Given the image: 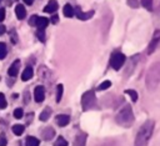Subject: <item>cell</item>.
<instances>
[{
  "label": "cell",
  "mask_w": 160,
  "mask_h": 146,
  "mask_svg": "<svg viewBox=\"0 0 160 146\" xmlns=\"http://www.w3.org/2000/svg\"><path fill=\"white\" fill-rule=\"evenodd\" d=\"M155 122L152 120H146L139 129L135 137V146H148L149 140L152 136Z\"/></svg>",
  "instance_id": "1"
},
{
  "label": "cell",
  "mask_w": 160,
  "mask_h": 146,
  "mask_svg": "<svg viewBox=\"0 0 160 146\" xmlns=\"http://www.w3.org/2000/svg\"><path fill=\"white\" fill-rule=\"evenodd\" d=\"M160 84V61L151 64L145 76V85L149 91H154Z\"/></svg>",
  "instance_id": "2"
},
{
  "label": "cell",
  "mask_w": 160,
  "mask_h": 146,
  "mask_svg": "<svg viewBox=\"0 0 160 146\" xmlns=\"http://www.w3.org/2000/svg\"><path fill=\"white\" fill-rule=\"evenodd\" d=\"M115 121L118 125L122 127H130L134 124V112L130 105H125L115 116Z\"/></svg>",
  "instance_id": "3"
},
{
  "label": "cell",
  "mask_w": 160,
  "mask_h": 146,
  "mask_svg": "<svg viewBox=\"0 0 160 146\" xmlns=\"http://www.w3.org/2000/svg\"><path fill=\"white\" fill-rule=\"evenodd\" d=\"M95 105H96V96H95V92H94L92 90L86 91V92L81 96V106H82V110H84V111H88V110L92 109Z\"/></svg>",
  "instance_id": "4"
},
{
  "label": "cell",
  "mask_w": 160,
  "mask_h": 146,
  "mask_svg": "<svg viewBox=\"0 0 160 146\" xmlns=\"http://www.w3.org/2000/svg\"><path fill=\"white\" fill-rule=\"evenodd\" d=\"M125 61H126L125 55L120 51H115V52H112V55L110 57V66L114 70H120L122 67V65L125 64Z\"/></svg>",
  "instance_id": "5"
},
{
  "label": "cell",
  "mask_w": 160,
  "mask_h": 146,
  "mask_svg": "<svg viewBox=\"0 0 160 146\" xmlns=\"http://www.w3.org/2000/svg\"><path fill=\"white\" fill-rule=\"evenodd\" d=\"M159 42H160V30H155L152 34V37L150 40V44L148 46V54H152L156 50Z\"/></svg>",
  "instance_id": "6"
},
{
  "label": "cell",
  "mask_w": 160,
  "mask_h": 146,
  "mask_svg": "<svg viewBox=\"0 0 160 146\" xmlns=\"http://www.w3.org/2000/svg\"><path fill=\"white\" fill-rule=\"evenodd\" d=\"M34 99L36 102H42L45 99V89L44 86H36L34 90Z\"/></svg>",
  "instance_id": "7"
},
{
  "label": "cell",
  "mask_w": 160,
  "mask_h": 146,
  "mask_svg": "<svg viewBox=\"0 0 160 146\" xmlns=\"http://www.w3.org/2000/svg\"><path fill=\"white\" fill-rule=\"evenodd\" d=\"M19 70H20V60H15V61L10 65V67H9V70H8V74H9V76L15 77V76L19 74Z\"/></svg>",
  "instance_id": "8"
},
{
  "label": "cell",
  "mask_w": 160,
  "mask_h": 146,
  "mask_svg": "<svg viewBox=\"0 0 160 146\" xmlns=\"http://www.w3.org/2000/svg\"><path fill=\"white\" fill-rule=\"evenodd\" d=\"M41 136H42V139L44 140H46V141H49V140H51L54 136H55V130L52 129V127H45L42 131H41Z\"/></svg>",
  "instance_id": "9"
},
{
  "label": "cell",
  "mask_w": 160,
  "mask_h": 146,
  "mask_svg": "<svg viewBox=\"0 0 160 146\" xmlns=\"http://www.w3.org/2000/svg\"><path fill=\"white\" fill-rule=\"evenodd\" d=\"M75 14H76L78 19H80V20H88V19H90V17L94 15V11L91 10V11L84 12V11H81L79 7H76V9H75Z\"/></svg>",
  "instance_id": "10"
},
{
  "label": "cell",
  "mask_w": 160,
  "mask_h": 146,
  "mask_svg": "<svg viewBox=\"0 0 160 146\" xmlns=\"http://www.w3.org/2000/svg\"><path fill=\"white\" fill-rule=\"evenodd\" d=\"M55 120H56V124L60 127H64L70 122V116H68V115H58Z\"/></svg>",
  "instance_id": "11"
},
{
  "label": "cell",
  "mask_w": 160,
  "mask_h": 146,
  "mask_svg": "<svg viewBox=\"0 0 160 146\" xmlns=\"http://www.w3.org/2000/svg\"><path fill=\"white\" fill-rule=\"evenodd\" d=\"M15 14H16V17L19 20H22L25 16H26V10H25V6L21 5V4H18L16 7H15Z\"/></svg>",
  "instance_id": "12"
},
{
  "label": "cell",
  "mask_w": 160,
  "mask_h": 146,
  "mask_svg": "<svg viewBox=\"0 0 160 146\" xmlns=\"http://www.w3.org/2000/svg\"><path fill=\"white\" fill-rule=\"evenodd\" d=\"M32 75H34L32 67L28 66V67H25V70H24L22 74H21V80H22V81H28V80H30V79L32 77Z\"/></svg>",
  "instance_id": "13"
},
{
  "label": "cell",
  "mask_w": 160,
  "mask_h": 146,
  "mask_svg": "<svg viewBox=\"0 0 160 146\" xmlns=\"http://www.w3.org/2000/svg\"><path fill=\"white\" fill-rule=\"evenodd\" d=\"M58 10V1L56 0H50L48 2V5L44 7L45 12H55Z\"/></svg>",
  "instance_id": "14"
},
{
  "label": "cell",
  "mask_w": 160,
  "mask_h": 146,
  "mask_svg": "<svg viewBox=\"0 0 160 146\" xmlns=\"http://www.w3.org/2000/svg\"><path fill=\"white\" fill-rule=\"evenodd\" d=\"M85 142H86V135L85 134H79L75 137L74 146H85Z\"/></svg>",
  "instance_id": "15"
},
{
  "label": "cell",
  "mask_w": 160,
  "mask_h": 146,
  "mask_svg": "<svg viewBox=\"0 0 160 146\" xmlns=\"http://www.w3.org/2000/svg\"><path fill=\"white\" fill-rule=\"evenodd\" d=\"M62 12H64V15H65L66 17H71V16H74L75 10H74V7H72L70 4H66V5H64V7H62Z\"/></svg>",
  "instance_id": "16"
},
{
  "label": "cell",
  "mask_w": 160,
  "mask_h": 146,
  "mask_svg": "<svg viewBox=\"0 0 160 146\" xmlns=\"http://www.w3.org/2000/svg\"><path fill=\"white\" fill-rule=\"evenodd\" d=\"M49 22H50L49 19H46V17H39L38 19V22H36V26L39 27V30H44L49 25Z\"/></svg>",
  "instance_id": "17"
},
{
  "label": "cell",
  "mask_w": 160,
  "mask_h": 146,
  "mask_svg": "<svg viewBox=\"0 0 160 146\" xmlns=\"http://www.w3.org/2000/svg\"><path fill=\"white\" fill-rule=\"evenodd\" d=\"M50 115H51V109H50V107H45V109L42 110V112L40 114L39 119H40L41 121H46V120H49Z\"/></svg>",
  "instance_id": "18"
},
{
  "label": "cell",
  "mask_w": 160,
  "mask_h": 146,
  "mask_svg": "<svg viewBox=\"0 0 160 146\" xmlns=\"http://www.w3.org/2000/svg\"><path fill=\"white\" fill-rule=\"evenodd\" d=\"M39 144H40L39 139H36L34 136H29L26 139V141H25V145L26 146H39Z\"/></svg>",
  "instance_id": "19"
},
{
  "label": "cell",
  "mask_w": 160,
  "mask_h": 146,
  "mask_svg": "<svg viewBox=\"0 0 160 146\" xmlns=\"http://www.w3.org/2000/svg\"><path fill=\"white\" fill-rule=\"evenodd\" d=\"M24 130H25V126H24V125L16 124V125L12 126V132H14L15 135H18V136H20V135L24 132Z\"/></svg>",
  "instance_id": "20"
},
{
  "label": "cell",
  "mask_w": 160,
  "mask_h": 146,
  "mask_svg": "<svg viewBox=\"0 0 160 146\" xmlns=\"http://www.w3.org/2000/svg\"><path fill=\"white\" fill-rule=\"evenodd\" d=\"M62 91H64L62 85H61V84L58 85V87H56V102H60V100H61V97H62Z\"/></svg>",
  "instance_id": "21"
},
{
  "label": "cell",
  "mask_w": 160,
  "mask_h": 146,
  "mask_svg": "<svg viewBox=\"0 0 160 146\" xmlns=\"http://www.w3.org/2000/svg\"><path fill=\"white\" fill-rule=\"evenodd\" d=\"M141 1V5L149 10V11H152V0H140Z\"/></svg>",
  "instance_id": "22"
},
{
  "label": "cell",
  "mask_w": 160,
  "mask_h": 146,
  "mask_svg": "<svg viewBox=\"0 0 160 146\" xmlns=\"http://www.w3.org/2000/svg\"><path fill=\"white\" fill-rule=\"evenodd\" d=\"M8 54V49H6V45L4 42H0V60L4 59Z\"/></svg>",
  "instance_id": "23"
},
{
  "label": "cell",
  "mask_w": 160,
  "mask_h": 146,
  "mask_svg": "<svg viewBox=\"0 0 160 146\" xmlns=\"http://www.w3.org/2000/svg\"><path fill=\"white\" fill-rule=\"evenodd\" d=\"M110 86H111V81L105 80V81H102V82L98 86V90H106V89H109Z\"/></svg>",
  "instance_id": "24"
},
{
  "label": "cell",
  "mask_w": 160,
  "mask_h": 146,
  "mask_svg": "<svg viewBox=\"0 0 160 146\" xmlns=\"http://www.w3.org/2000/svg\"><path fill=\"white\" fill-rule=\"evenodd\" d=\"M125 92H126L128 95H130V97H131L132 101H138V92H136L135 90L129 89V90H125Z\"/></svg>",
  "instance_id": "25"
},
{
  "label": "cell",
  "mask_w": 160,
  "mask_h": 146,
  "mask_svg": "<svg viewBox=\"0 0 160 146\" xmlns=\"http://www.w3.org/2000/svg\"><path fill=\"white\" fill-rule=\"evenodd\" d=\"M54 146H68V141L64 137H58V140L55 141Z\"/></svg>",
  "instance_id": "26"
},
{
  "label": "cell",
  "mask_w": 160,
  "mask_h": 146,
  "mask_svg": "<svg viewBox=\"0 0 160 146\" xmlns=\"http://www.w3.org/2000/svg\"><path fill=\"white\" fill-rule=\"evenodd\" d=\"M24 116V111H22V109H15L14 110V117L15 119H21Z\"/></svg>",
  "instance_id": "27"
},
{
  "label": "cell",
  "mask_w": 160,
  "mask_h": 146,
  "mask_svg": "<svg viewBox=\"0 0 160 146\" xmlns=\"http://www.w3.org/2000/svg\"><path fill=\"white\" fill-rule=\"evenodd\" d=\"M10 40H11L12 44H16L18 42V35H16V31L14 29L10 30Z\"/></svg>",
  "instance_id": "28"
},
{
  "label": "cell",
  "mask_w": 160,
  "mask_h": 146,
  "mask_svg": "<svg viewBox=\"0 0 160 146\" xmlns=\"http://www.w3.org/2000/svg\"><path fill=\"white\" fill-rule=\"evenodd\" d=\"M8 106V102H6V99L4 96V94L0 92V109H5Z\"/></svg>",
  "instance_id": "29"
},
{
  "label": "cell",
  "mask_w": 160,
  "mask_h": 146,
  "mask_svg": "<svg viewBox=\"0 0 160 146\" xmlns=\"http://www.w3.org/2000/svg\"><path fill=\"white\" fill-rule=\"evenodd\" d=\"M38 19H39V16H36V15H32V16L29 19V25H31V26H36Z\"/></svg>",
  "instance_id": "30"
},
{
  "label": "cell",
  "mask_w": 160,
  "mask_h": 146,
  "mask_svg": "<svg viewBox=\"0 0 160 146\" xmlns=\"http://www.w3.org/2000/svg\"><path fill=\"white\" fill-rule=\"evenodd\" d=\"M128 5L130 6V7H138L139 6V1L138 0H128Z\"/></svg>",
  "instance_id": "31"
},
{
  "label": "cell",
  "mask_w": 160,
  "mask_h": 146,
  "mask_svg": "<svg viewBox=\"0 0 160 146\" xmlns=\"http://www.w3.org/2000/svg\"><path fill=\"white\" fill-rule=\"evenodd\" d=\"M8 144V140H6V136L4 134L0 135V146H6Z\"/></svg>",
  "instance_id": "32"
},
{
  "label": "cell",
  "mask_w": 160,
  "mask_h": 146,
  "mask_svg": "<svg viewBox=\"0 0 160 146\" xmlns=\"http://www.w3.org/2000/svg\"><path fill=\"white\" fill-rule=\"evenodd\" d=\"M101 146H119V145H118V142H116V141H114V140H110V141H106V142H104Z\"/></svg>",
  "instance_id": "33"
},
{
  "label": "cell",
  "mask_w": 160,
  "mask_h": 146,
  "mask_svg": "<svg viewBox=\"0 0 160 146\" xmlns=\"http://www.w3.org/2000/svg\"><path fill=\"white\" fill-rule=\"evenodd\" d=\"M38 37L44 42L45 41V35H44V30H39L38 31Z\"/></svg>",
  "instance_id": "34"
},
{
  "label": "cell",
  "mask_w": 160,
  "mask_h": 146,
  "mask_svg": "<svg viewBox=\"0 0 160 146\" xmlns=\"http://www.w3.org/2000/svg\"><path fill=\"white\" fill-rule=\"evenodd\" d=\"M4 19H5V9L0 7V22H1Z\"/></svg>",
  "instance_id": "35"
},
{
  "label": "cell",
  "mask_w": 160,
  "mask_h": 146,
  "mask_svg": "<svg viewBox=\"0 0 160 146\" xmlns=\"http://www.w3.org/2000/svg\"><path fill=\"white\" fill-rule=\"evenodd\" d=\"M50 21H51L52 24H58V21H59L58 15H52V16H51V19H50Z\"/></svg>",
  "instance_id": "36"
},
{
  "label": "cell",
  "mask_w": 160,
  "mask_h": 146,
  "mask_svg": "<svg viewBox=\"0 0 160 146\" xmlns=\"http://www.w3.org/2000/svg\"><path fill=\"white\" fill-rule=\"evenodd\" d=\"M5 30H6V27H5L2 24H0V35H2V34L5 32Z\"/></svg>",
  "instance_id": "37"
},
{
  "label": "cell",
  "mask_w": 160,
  "mask_h": 146,
  "mask_svg": "<svg viewBox=\"0 0 160 146\" xmlns=\"http://www.w3.org/2000/svg\"><path fill=\"white\" fill-rule=\"evenodd\" d=\"M24 2H25L26 5H31V4L34 2V0H24Z\"/></svg>",
  "instance_id": "38"
},
{
  "label": "cell",
  "mask_w": 160,
  "mask_h": 146,
  "mask_svg": "<svg viewBox=\"0 0 160 146\" xmlns=\"http://www.w3.org/2000/svg\"><path fill=\"white\" fill-rule=\"evenodd\" d=\"M159 10H160V5H159Z\"/></svg>",
  "instance_id": "39"
},
{
  "label": "cell",
  "mask_w": 160,
  "mask_h": 146,
  "mask_svg": "<svg viewBox=\"0 0 160 146\" xmlns=\"http://www.w3.org/2000/svg\"><path fill=\"white\" fill-rule=\"evenodd\" d=\"M0 2H1V0H0Z\"/></svg>",
  "instance_id": "40"
}]
</instances>
